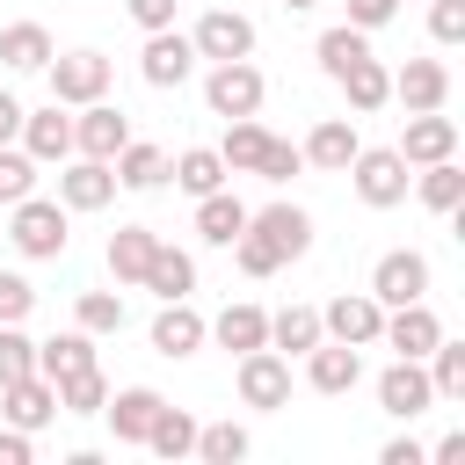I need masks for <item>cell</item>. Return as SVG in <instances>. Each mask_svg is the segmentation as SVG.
<instances>
[{
	"label": "cell",
	"instance_id": "277c9868",
	"mask_svg": "<svg viewBox=\"0 0 465 465\" xmlns=\"http://www.w3.org/2000/svg\"><path fill=\"white\" fill-rule=\"evenodd\" d=\"M240 407H262V414H276V407H291V356H276L269 341L262 349H247L240 356Z\"/></svg>",
	"mask_w": 465,
	"mask_h": 465
},
{
	"label": "cell",
	"instance_id": "cb8c5ba5",
	"mask_svg": "<svg viewBox=\"0 0 465 465\" xmlns=\"http://www.w3.org/2000/svg\"><path fill=\"white\" fill-rule=\"evenodd\" d=\"M334 87L349 94V109H356V116H371V109H385V102H392V73H385L371 51H363L356 65H341V73H334Z\"/></svg>",
	"mask_w": 465,
	"mask_h": 465
},
{
	"label": "cell",
	"instance_id": "8fae6325",
	"mask_svg": "<svg viewBox=\"0 0 465 465\" xmlns=\"http://www.w3.org/2000/svg\"><path fill=\"white\" fill-rule=\"evenodd\" d=\"M189 44H196V58H254V22L240 15V7H211L196 29H189Z\"/></svg>",
	"mask_w": 465,
	"mask_h": 465
},
{
	"label": "cell",
	"instance_id": "d4e9b609",
	"mask_svg": "<svg viewBox=\"0 0 465 465\" xmlns=\"http://www.w3.org/2000/svg\"><path fill=\"white\" fill-rule=\"evenodd\" d=\"M196 232H203L211 247H232V240L247 232V203H240L232 189H211V196H196Z\"/></svg>",
	"mask_w": 465,
	"mask_h": 465
},
{
	"label": "cell",
	"instance_id": "9a60e30c",
	"mask_svg": "<svg viewBox=\"0 0 465 465\" xmlns=\"http://www.w3.org/2000/svg\"><path fill=\"white\" fill-rule=\"evenodd\" d=\"M378 341H385L392 356H429V349L443 341V320L429 312V298H414V305H392V312H385Z\"/></svg>",
	"mask_w": 465,
	"mask_h": 465
},
{
	"label": "cell",
	"instance_id": "f5cc1de1",
	"mask_svg": "<svg viewBox=\"0 0 465 465\" xmlns=\"http://www.w3.org/2000/svg\"><path fill=\"white\" fill-rule=\"evenodd\" d=\"M429 458H436V465H458V458H465V429H450V436H443Z\"/></svg>",
	"mask_w": 465,
	"mask_h": 465
},
{
	"label": "cell",
	"instance_id": "e0dca14e",
	"mask_svg": "<svg viewBox=\"0 0 465 465\" xmlns=\"http://www.w3.org/2000/svg\"><path fill=\"white\" fill-rule=\"evenodd\" d=\"M392 102L414 116V109H443L450 102V65L443 58H407L400 73H392Z\"/></svg>",
	"mask_w": 465,
	"mask_h": 465
},
{
	"label": "cell",
	"instance_id": "484cf974",
	"mask_svg": "<svg viewBox=\"0 0 465 465\" xmlns=\"http://www.w3.org/2000/svg\"><path fill=\"white\" fill-rule=\"evenodd\" d=\"M407 189H414L429 211H443V218H450V211L465 203V167H458V153H450V160H429V167H421Z\"/></svg>",
	"mask_w": 465,
	"mask_h": 465
},
{
	"label": "cell",
	"instance_id": "4dcf8cb0",
	"mask_svg": "<svg viewBox=\"0 0 465 465\" xmlns=\"http://www.w3.org/2000/svg\"><path fill=\"white\" fill-rule=\"evenodd\" d=\"M211 334H218V349L247 356V349H262V341H269V312H262V305H225V312L211 320Z\"/></svg>",
	"mask_w": 465,
	"mask_h": 465
},
{
	"label": "cell",
	"instance_id": "d6a6232c",
	"mask_svg": "<svg viewBox=\"0 0 465 465\" xmlns=\"http://www.w3.org/2000/svg\"><path fill=\"white\" fill-rule=\"evenodd\" d=\"M109 167H116V189H160V182H167V153H160V145H138V138H131Z\"/></svg>",
	"mask_w": 465,
	"mask_h": 465
},
{
	"label": "cell",
	"instance_id": "7a4b0ae2",
	"mask_svg": "<svg viewBox=\"0 0 465 465\" xmlns=\"http://www.w3.org/2000/svg\"><path fill=\"white\" fill-rule=\"evenodd\" d=\"M341 174L356 182V196H363L371 211H392V203H407V182H414V167L400 160V145H356V160H349Z\"/></svg>",
	"mask_w": 465,
	"mask_h": 465
},
{
	"label": "cell",
	"instance_id": "b9f144b4",
	"mask_svg": "<svg viewBox=\"0 0 465 465\" xmlns=\"http://www.w3.org/2000/svg\"><path fill=\"white\" fill-rule=\"evenodd\" d=\"M29 189H36V160L15 153V145H0V203H22Z\"/></svg>",
	"mask_w": 465,
	"mask_h": 465
},
{
	"label": "cell",
	"instance_id": "8d00e7d4",
	"mask_svg": "<svg viewBox=\"0 0 465 465\" xmlns=\"http://www.w3.org/2000/svg\"><path fill=\"white\" fill-rule=\"evenodd\" d=\"M312 51H320V73L334 80L341 65H356V58L371 51V36H363V29H349V22H334V29H320V44H312Z\"/></svg>",
	"mask_w": 465,
	"mask_h": 465
},
{
	"label": "cell",
	"instance_id": "1f68e13d",
	"mask_svg": "<svg viewBox=\"0 0 465 465\" xmlns=\"http://www.w3.org/2000/svg\"><path fill=\"white\" fill-rule=\"evenodd\" d=\"M320 341V312L312 305H283V312H269V349L276 356H305Z\"/></svg>",
	"mask_w": 465,
	"mask_h": 465
},
{
	"label": "cell",
	"instance_id": "52a82bcc",
	"mask_svg": "<svg viewBox=\"0 0 465 465\" xmlns=\"http://www.w3.org/2000/svg\"><path fill=\"white\" fill-rule=\"evenodd\" d=\"M378 407H385L392 421H414V414H429V407H436V385H429L421 356H400V363H385V371H378Z\"/></svg>",
	"mask_w": 465,
	"mask_h": 465
},
{
	"label": "cell",
	"instance_id": "ee69618b",
	"mask_svg": "<svg viewBox=\"0 0 465 465\" xmlns=\"http://www.w3.org/2000/svg\"><path fill=\"white\" fill-rule=\"evenodd\" d=\"M298 167H305V153H298V145H283V138H269V145H262V160H254V174H262V182H291Z\"/></svg>",
	"mask_w": 465,
	"mask_h": 465
},
{
	"label": "cell",
	"instance_id": "9c48e42d",
	"mask_svg": "<svg viewBox=\"0 0 465 465\" xmlns=\"http://www.w3.org/2000/svg\"><path fill=\"white\" fill-rule=\"evenodd\" d=\"M58 203L65 211H109L116 203V167L109 160H58Z\"/></svg>",
	"mask_w": 465,
	"mask_h": 465
},
{
	"label": "cell",
	"instance_id": "ac0fdd59",
	"mask_svg": "<svg viewBox=\"0 0 465 465\" xmlns=\"http://www.w3.org/2000/svg\"><path fill=\"white\" fill-rule=\"evenodd\" d=\"M22 153H29L36 167L73 160V116H65V102H51V109H22Z\"/></svg>",
	"mask_w": 465,
	"mask_h": 465
},
{
	"label": "cell",
	"instance_id": "ffe728a7",
	"mask_svg": "<svg viewBox=\"0 0 465 465\" xmlns=\"http://www.w3.org/2000/svg\"><path fill=\"white\" fill-rule=\"evenodd\" d=\"M356 145H363V138H356V116H320V124H312V138H305L298 153H305V167L341 174V167L356 160Z\"/></svg>",
	"mask_w": 465,
	"mask_h": 465
},
{
	"label": "cell",
	"instance_id": "f35d334b",
	"mask_svg": "<svg viewBox=\"0 0 465 465\" xmlns=\"http://www.w3.org/2000/svg\"><path fill=\"white\" fill-rule=\"evenodd\" d=\"M196 458H203V465H240V458H247V429H240V421H211V429H203V421H196Z\"/></svg>",
	"mask_w": 465,
	"mask_h": 465
},
{
	"label": "cell",
	"instance_id": "f907efd6",
	"mask_svg": "<svg viewBox=\"0 0 465 465\" xmlns=\"http://www.w3.org/2000/svg\"><path fill=\"white\" fill-rule=\"evenodd\" d=\"M378 465H429V450H421L414 436H400V443H385V450H378Z\"/></svg>",
	"mask_w": 465,
	"mask_h": 465
},
{
	"label": "cell",
	"instance_id": "6da1fadb",
	"mask_svg": "<svg viewBox=\"0 0 465 465\" xmlns=\"http://www.w3.org/2000/svg\"><path fill=\"white\" fill-rule=\"evenodd\" d=\"M7 211H15L7 240H15L29 262H58V254H65V240H73V232H65V218H73V211H65L58 196H36V189H29V196H22V203H7Z\"/></svg>",
	"mask_w": 465,
	"mask_h": 465
},
{
	"label": "cell",
	"instance_id": "4316f807",
	"mask_svg": "<svg viewBox=\"0 0 465 465\" xmlns=\"http://www.w3.org/2000/svg\"><path fill=\"white\" fill-rule=\"evenodd\" d=\"M153 247H160L153 225H116V232H109V276H116V283H138L145 262H153Z\"/></svg>",
	"mask_w": 465,
	"mask_h": 465
},
{
	"label": "cell",
	"instance_id": "7bdbcfd3",
	"mask_svg": "<svg viewBox=\"0 0 465 465\" xmlns=\"http://www.w3.org/2000/svg\"><path fill=\"white\" fill-rule=\"evenodd\" d=\"M232 262H240L247 276H276V269H283V254H276V247H269V240H262L254 225H247V232L232 240Z\"/></svg>",
	"mask_w": 465,
	"mask_h": 465
},
{
	"label": "cell",
	"instance_id": "7402d4cb",
	"mask_svg": "<svg viewBox=\"0 0 465 465\" xmlns=\"http://www.w3.org/2000/svg\"><path fill=\"white\" fill-rule=\"evenodd\" d=\"M167 400L153 392V385H124V392H109L102 400V414H109V429H116V443H145V429H153V414H160Z\"/></svg>",
	"mask_w": 465,
	"mask_h": 465
},
{
	"label": "cell",
	"instance_id": "c3c4849f",
	"mask_svg": "<svg viewBox=\"0 0 465 465\" xmlns=\"http://www.w3.org/2000/svg\"><path fill=\"white\" fill-rule=\"evenodd\" d=\"M124 7H131L138 29H174V7H182V0H124Z\"/></svg>",
	"mask_w": 465,
	"mask_h": 465
},
{
	"label": "cell",
	"instance_id": "74e56055",
	"mask_svg": "<svg viewBox=\"0 0 465 465\" xmlns=\"http://www.w3.org/2000/svg\"><path fill=\"white\" fill-rule=\"evenodd\" d=\"M102 400H109V378L94 363L73 371V378H58V414H102Z\"/></svg>",
	"mask_w": 465,
	"mask_h": 465
},
{
	"label": "cell",
	"instance_id": "ba28073f",
	"mask_svg": "<svg viewBox=\"0 0 465 465\" xmlns=\"http://www.w3.org/2000/svg\"><path fill=\"white\" fill-rule=\"evenodd\" d=\"M124 145H131V116H124L116 102H80V116H73V153L116 160Z\"/></svg>",
	"mask_w": 465,
	"mask_h": 465
},
{
	"label": "cell",
	"instance_id": "30bf717a",
	"mask_svg": "<svg viewBox=\"0 0 465 465\" xmlns=\"http://www.w3.org/2000/svg\"><path fill=\"white\" fill-rule=\"evenodd\" d=\"M378 327H385V305H378L371 291H356V298L341 291V298L320 312V334H327V341H349V349H378Z\"/></svg>",
	"mask_w": 465,
	"mask_h": 465
},
{
	"label": "cell",
	"instance_id": "ab89813d",
	"mask_svg": "<svg viewBox=\"0 0 465 465\" xmlns=\"http://www.w3.org/2000/svg\"><path fill=\"white\" fill-rule=\"evenodd\" d=\"M73 327H87V334H116V327H124V291H80Z\"/></svg>",
	"mask_w": 465,
	"mask_h": 465
},
{
	"label": "cell",
	"instance_id": "816d5d0a",
	"mask_svg": "<svg viewBox=\"0 0 465 465\" xmlns=\"http://www.w3.org/2000/svg\"><path fill=\"white\" fill-rule=\"evenodd\" d=\"M15 138H22V102L0 87V145H15Z\"/></svg>",
	"mask_w": 465,
	"mask_h": 465
},
{
	"label": "cell",
	"instance_id": "836d02e7",
	"mask_svg": "<svg viewBox=\"0 0 465 465\" xmlns=\"http://www.w3.org/2000/svg\"><path fill=\"white\" fill-rule=\"evenodd\" d=\"M145 450H153V458H189V450H196V414L160 407V414H153V429H145Z\"/></svg>",
	"mask_w": 465,
	"mask_h": 465
},
{
	"label": "cell",
	"instance_id": "60d3db41",
	"mask_svg": "<svg viewBox=\"0 0 465 465\" xmlns=\"http://www.w3.org/2000/svg\"><path fill=\"white\" fill-rule=\"evenodd\" d=\"M29 371H36V341L22 334V320H0V385L29 378Z\"/></svg>",
	"mask_w": 465,
	"mask_h": 465
},
{
	"label": "cell",
	"instance_id": "2e32d148",
	"mask_svg": "<svg viewBox=\"0 0 465 465\" xmlns=\"http://www.w3.org/2000/svg\"><path fill=\"white\" fill-rule=\"evenodd\" d=\"M0 414L15 421V429H44V421H58V385L44 378V371H29V378H7L0 385Z\"/></svg>",
	"mask_w": 465,
	"mask_h": 465
},
{
	"label": "cell",
	"instance_id": "e575fe53",
	"mask_svg": "<svg viewBox=\"0 0 465 465\" xmlns=\"http://www.w3.org/2000/svg\"><path fill=\"white\" fill-rule=\"evenodd\" d=\"M262 145H269V131H262L254 116H232V124H225V145H218V160H225V174H254V160H262Z\"/></svg>",
	"mask_w": 465,
	"mask_h": 465
},
{
	"label": "cell",
	"instance_id": "83f0119b",
	"mask_svg": "<svg viewBox=\"0 0 465 465\" xmlns=\"http://www.w3.org/2000/svg\"><path fill=\"white\" fill-rule=\"evenodd\" d=\"M138 283H145V291H153V298H189V291H196V262H189V254H182V247H167V240H160V247H153V262H145V276H138Z\"/></svg>",
	"mask_w": 465,
	"mask_h": 465
},
{
	"label": "cell",
	"instance_id": "f6af8a7d",
	"mask_svg": "<svg viewBox=\"0 0 465 465\" xmlns=\"http://www.w3.org/2000/svg\"><path fill=\"white\" fill-rule=\"evenodd\" d=\"M29 312H36V283L0 269V320H29Z\"/></svg>",
	"mask_w": 465,
	"mask_h": 465
},
{
	"label": "cell",
	"instance_id": "db71d44e",
	"mask_svg": "<svg viewBox=\"0 0 465 465\" xmlns=\"http://www.w3.org/2000/svg\"><path fill=\"white\" fill-rule=\"evenodd\" d=\"M283 7H291V15H312V7H320V0H283Z\"/></svg>",
	"mask_w": 465,
	"mask_h": 465
},
{
	"label": "cell",
	"instance_id": "bcb514c9",
	"mask_svg": "<svg viewBox=\"0 0 465 465\" xmlns=\"http://www.w3.org/2000/svg\"><path fill=\"white\" fill-rule=\"evenodd\" d=\"M429 36L436 44H465V0H429Z\"/></svg>",
	"mask_w": 465,
	"mask_h": 465
},
{
	"label": "cell",
	"instance_id": "d590c367",
	"mask_svg": "<svg viewBox=\"0 0 465 465\" xmlns=\"http://www.w3.org/2000/svg\"><path fill=\"white\" fill-rule=\"evenodd\" d=\"M421 371H429V385H436V400H465V341H436L429 356H421Z\"/></svg>",
	"mask_w": 465,
	"mask_h": 465
},
{
	"label": "cell",
	"instance_id": "5b68a950",
	"mask_svg": "<svg viewBox=\"0 0 465 465\" xmlns=\"http://www.w3.org/2000/svg\"><path fill=\"white\" fill-rule=\"evenodd\" d=\"M51 102H65V109H80V102H102L109 94V58L102 51H51Z\"/></svg>",
	"mask_w": 465,
	"mask_h": 465
},
{
	"label": "cell",
	"instance_id": "5bb4252c",
	"mask_svg": "<svg viewBox=\"0 0 465 465\" xmlns=\"http://www.w3.org/2000/svg\"><path fill=\"white\" fill-rule=\"evenodd\" d=\"M211 341V320L189 305V298H160V312H153V349L160 356H196Z\"/></svg>",
	"mask_w": 465,
	"mask_h": 465
},
{
	"label": "cell",
	"instance_id": "3957f363",
	"mask_svg": "<svg viewBox=\"0 0 465 465\" xmlns=\"http://www.w3.org/2000/svg\"><path fill=\"white\" fill-rule=\"evenodd\" d=\"M262 94H269V80H262V65L254 58H218L211 73H203V102H211V116H254L262 109Z\"/></svg>",
	"mask_w": 465,
	"mask_h": 465
},
{
	"label": "cell",
	"instance_id": "7dc6e473",
	"mask_svg": "<svg viewBox=\"0 0 465 465\" xmlns=\"http://www.w3.org/2000/svg\"><path fill=\"white\" fill-rule=\"evenodd\" d=\"M392 15H400V0H349V29H363V36L385 29Z\"/></svg>",
	"mask_w": 465,
	"mask_h": 465
},
{
	"label": "cell",
	"instance_id": "681fc988",
	"mask_svg": "<svg viewBox=\"0 0 465 465\" xmlns=\"http://www.w3.org/2000/svg\"><path fill=\"white\" fill-rule=\"evenodd\" d=\"M29 450H36V443H29V429H15V421H7V429H0V465H29Z\"/></svg>",
	"mask_w": 465,
	"mask_h": 465
},
{
	"label": "cell",
	"instance_id": "7c38bea8",
	"mask_svg": "<svg viewBox=\"0 0 465 465\" xmlns=\"http://www.w3.org/2000/svg\"><path fill=\"white\" fill-rule=\"evenodd\" d=\"M356 378H363V349H349V341H327V334L305 349V385H312V392L341 400V392H356Z\"/></svg>",
	"mask_w": 465,
	"mask_h": 465
},
{
	"label": "cell",
	"instance_id": "44dd1931",
	"mask_svg": "<svg viewBox=\"0 0 465 465\" xmlns=\"http://www.w3.org/2000/svg\"><path fill=\"white\" fill-rule=\"evenodd\" d=\"M247 225L283 254V262H298L305 247H312V218L298 211V203H269V211H247Z\"/></svg>",
	"mask_w": 465,
	"mask_h": 465
},
{
	"label": "cell",
	"instance_id": "f1b7e54d",
	"mask_svg": "<svg viewBox=\"0 0 465 465\" xmlns=\"http://www.w3.org/2000/svg\"><path fill=\"white\" fill-rule=\"evenodd\" d=\"M87 363H94V334H87V327L36 341V371H44L51 385H58V378H73V371H87Z\"/></svg>",
	"mask_w": 465,
	"mask_h": 465
},
{
	"label": "cell",
	"instance_id": "d6986e66",
	"mask_svg": "<svg viewBox=\"0 0 465 465\" xmlns=\"http://www.w3.org/2000/svg\"><path fill=\"white\" fill-rule=\"evenodd\" d=\"M450 153H458V124L443 109H414L407 131H400V160L407 167H429V160H450Z\"/></svg>",
	"mask_w": 465,
	"mask_h": 465
},
{
	"label": "cell",
	"instance_id": "603a6c76",
	"mask_svg": "<svg viewBox=\"0 0 465 465\" xmlns=\"http://www.w3.org/2000/svg\"><path fill=\"white\" fill-rule=\"evenodd\" d=\"M51 51H58V44H51L44 22H7V29H0V65H7V73H44Z\"/></svg>",
	"mask_w": 465,
	"mask_h": 465
},
{
	"label": "cell",
	"instance_id": "8992f818",
	"mask_svg": "<svg viewBox=\"0 0 465 465\" xmlns=\"http://www.w3.org/2000/svg\"><path fill=\"white\" fill-rule=\"evenodd\" d=\"M371 298L392 312V305H414V298H429V254H414V247H392V254H378V269H371Z\"/></svg>",
	"mask_w": 465,
	"mask_h": 465
},
{
	"label": "cell",
	"instance_id": "4fadbf2b",
	"mask_svg": "<svg viewBox=\"0 0 465 465\" xmlns=\"http://www.w3.org/2000/svg\"><path fill=\"white\" fill-rule=\"evenodd\" d=\"M138 73H145V87H182V80L196 73V44H189V36H174V29H145Z\"/></svg>",
	"mask_w": 465,
	"mask_h": 465
},
{
	"label": "cell",
	"instance_id": "f546056e",
	"mask_svg": "<svg viewBox=\"0 0 465 465\" xmlns=\"http://www.w3.org/2000/svg\"><path fill=\"white\" fill-rule=\"evenodd\" d=\"M167 174H174L182 196H211V189H225V160H218V145H189L182 160H167Z\"/></svg>",
	"mask_w": 465,
	"mask_h": 465
}]
</instances>
